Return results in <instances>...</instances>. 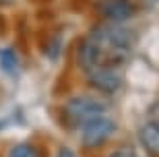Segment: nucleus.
I'll return each instance as SVG.
<instances>
[{
  "label": "nucleus",
  "instance_id": "f257e3e1",
  "mask_svg": "<svg viewBox=\"0 0 159 157\" xmlns=\"http://www.w3.org/2000/svg\"><path fill=\"white\" fill-rule=\"evenodd\" d=\"M89 39L93 41L95 52H97V64L99 66H112L120 68L132 54L134 33L128 27L122 25H95L89 31Z\"/></svg>",
  "mask_w": 159,
  "mask_h": 157
},
{
  "label": "nucleus",
  "instance_id": "f03ea898",
  "mask_svg": "<svg viewBox=\"0 0 159 157\" xmlns=\"http://www.w3.org/2000/svg\"><path fill=\"white\" fill-rule=\"evenodd\" d=\"M99 116H106V104L93 95H75L60 108V122L66 128H81Z\"/></svg>",
  "mask_w": 159,
  "mask_h": 157
},
{
  "label": "nucleus",
  "instance_id": "7ed1b4c3",
  "mask_svg": "<svg viewBox=\"0 0 159 157\" xmlns=\"http://www.w3.org/2000/svg\"><path fill=\"white\" fill-rule=\"evenodd\" d=\"M116 130H118V126L112 118L107 116L93 118V120H89L81 126V143L87 149H97V147L106 145L116 134Z\"/></svg>",
  "mask_w": 159,
  "mask_h": 157
},
{
  "label": "nucleus",
  "instance_id": "20e7f679",
  "mask_svg": "<svg viewBox=\"0 0 159 157\" xmlns=\"http://www.w3.org/2000/svg\"><path fill=\"white\" fill-rule=\"evenodd\" d=\"M93 8L103 21H110L114 25L132 19L136 12V6L132 0H95Z\"/></svg>",
  "mask_w": 159,
  "mask_h": 157
},
{
  "label": "nucleus",
  "instance_id": "39448f33",
  "mask_svg": "<svg viewBox=\"0 0 159 157\" xmlns=\"http://www.w3.org/2000/svg\"><path fill=\"white\" fill-rule=\"evenodd\" d=\"M87 76V83L93 89L101 91V93L112 95L116 93L122 85V75H120V68H112V66H97V68L85 72Z\"/></svg>",
  "mask_w": 159,
  "mask_h": 157
},
{
  "label": "nucleus",
  "instance_id": "423d86ee",
  "mask_svg": "<svg viewBox=\"0 0 159 157\" xmlns=\"http://www.w3.org/2000/svg\"><path fill=\"white\" fill-rule=\"evenodd\" d=\"M75 56H77V64L83 72H89V70L99 66L97 64V52H95V46H93V41L89 39V35H85V37L79 39Z\"/></svg>",
  "mask_w": 159,
  "mask_h": 157
},
{
  "label": "nucleus",
  "instance_id": "0eeeda50",
  "mask_svg": "<svg viewBox=\"0 0 159 157\" xmlns=\"http://www.w3.org/2000/svg\"><path fill=\"white\" fill-rule=\"evenodd\" d=\"M139 139H141L143 149L151 157H159V124L157 122H147L139 130Z\"/></svg>",
  "mask_w": 159,
  "mask_h": 157
},
{
  "label": "nucleus",
  "instance_id": "6e6552de",
  "mask_svg": "<svg viewBox=\"0 0 159 157\" xmlns=\"http://www.w3.org/2000/svg\"><path fill=\"white\" fill-rule=\"evenodd\" d=\"M37 46L43 52V56H48L50 60H56L62 50V35H60V31H41V35L37 37Z\"/></svg>",
  "mask_w": 159,
  "mask_h": 157
},
{
  "label": "nucleus",
  "instance_id": "1a4fd4ad",
  "mask_svg": "<svg viewBox=\"0 0 159 157\" xmlns=\"http://www.w3.org/2000/svg\"><path fill=\"white\" fill-rule=\"evenodd\" d=\"M0 68L2 72H6L8 76H19V70H21V60H19V54L12 46L0 48Z\"/></svg>",
  "mask_w": 159,
  "mask_h": 157
},
{
  "label": "nucleus",
  "instance_id": "9d476101",
  "mask_svg": "<svg viewBox=\"0 0 159 157\" xmlns=\"http://www.w3.org/2000/svg\"><path fill=\"white\" fill-rule=\"evenodd\" d=\"M8 157H46V153H43V149H39L29 141H21V143L11 147Z\"/></svg>",
  "mask_w": 159,
  "mask_h": 157
},
{
  "label": "nucleus",
  "instance_id": "9b49d317",
  "mask_svg": "<svg viewBox=\"0 0 159 157\" xmlns=\"http://www.w3.org/2000/svg\"><path fill=\"white\" fill-rule=\"evenodd\" d=\"M8 31H11V21L4 12H0V37H4Z\"/></svg>",
  "mask_w": 159,
  "mask_h": 157
},
{
  "label": "nucleus",
  "instance_id": "f8f14e48",
  "mask_svg": "<svg viewBox=\"0 0 159 157\" xmlns=\"http://www.w3.org/2000/svg\"><path fill=\"white\" fill-rule=\"evenodd\" d=\"M107 157H139L132 149H118V151H114V153H110Z\"/></svg>",
  "mask_w": 159,
  "mask_h": 157
},
{
  "label": "nucleus",
  "instance_id": "ddd939ff",
  "mask_svg": "<svg viewBox=\"0 0 159 157\" xmlns=\"http://www.w3.org/2000/svg\"><path fill=\"white\" fill-rule=\"evenodd\" d=\"M56 157H79V155L72 151L70 147H60L58 153H56Z\"/></svg>",
  "mask_w": 159,
  "mask_h": 157
},
{
  "label": "nucleus",
  "instance_id": "4468645a",
  "mask_svg": "<svg viewBox=\"0 0 159 157\" xmlns=\"http://www.w3.org/2000/svg\"><path fill=\"white\" fill-rule=\"evenodd\" d=\"M33 2H39V4H46V2H52V0H33Z\"/></svg>",
  "mask_w": 159,
  "mask_h": 157
}]
</instances>
